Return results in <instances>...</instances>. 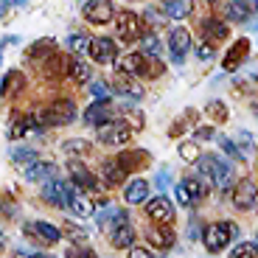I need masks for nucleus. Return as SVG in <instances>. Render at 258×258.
<instances>
[{"label":"nucleus","mask_w":258,"mask_h":258,"mask_svg":"<svg viewBox=\"0 0 258 258\" xmlns=\"http://www.w3.org/2000/svg\"><path fill=\"white\" fill-rule=\"evenodd\" d=\"M14 258H34V252H17Z\"/></svg>","instance_id":"6e6d98bb"},{"label":"nucleus","mask_w":258,"mask_h":258,"mask_svg":"<svg viewBox=\"0 0 258 258\" xmlns=\"http://www.w3.org/2000/svg\"><path fill=\"white\" fill-rule=\"evenodd\" d=\"M205 115H208V118H213L216 123H225L227 118H230V112H227V104H225V101H219V98H213V101H208Z\"/></svg>","instance_id":"7c9ffc66"},{"label":"nucleus","mask_w":258,"mask_h":258,"mask_svg":"<svg viewBox=\"0 0 258 258\" xmlns=\"http://www.w3.org/2000/svg\"><path fill=\"white\" fill-rule=\"evenodd\" d=\"M68 76H71L73 82H79V84L90 82V64L84 62V59H79V56H71L68 59Z\"/></svg>","instance_id":"bb28decb"},{"label":"nucleus","mask_w":258,"mask_h":258,"mask_svg":"<svg viewBox=\"0 0 258 258\" xmlns=\"http://www.w3.org/2000/svg\"><path fill=\"white\" fill-rule=\"evenodd\" d=\"M255 244H258V241H255Z\"/></svg>","instance_id":"13d9d810"},{"label":"nucleus","mask_w":258,"mask_h":258,"mask_svg":"<svg viewBox=\"0 0 258 258\" xmlns=\"http://www.w3.org/2000/svg\"><path fill=\"white\" fill-rule=\"evenodd\" d=\"M202 34H205V42H219V39L227 37V23L216 17H208L202 20Z\"/></svg>","instance_id":"4be33fe9"},{"label":"nucleus","mask_w":258,"mask_h":258,"mask_svg":"<svg viewBox=\"0 0 258 258\" xmlns=\"http://www.w3.org/2000/svg\"><path fill=\"white\" fill-rule=\"evenodd\" d=\"M236 236H239V225H233V222H213V225L205 227L202 241H205L208 252H222Z\"/></svg>","instance_id":"f03ea898"},{"label":"nucleus","mask_w":258,"mask_h":258,"mask_svg":"<svg viewBox=\"0 0 258 258\" xmlns=\"http://www.w3.org/2000/svg\"><path fill=\"white\" fill-rule=\"evenodd\" d=\"M129 258H155V255L149 250H143V247H132V250H129Z\"/></svg>","instance_id":"5fc2aeb1"},{"label":"nucleus","mask_w":258,"mask_h":258,"mask_svg":"<svg viewBox=\"0 0 258 258\" xmlns=\"http://www.w3.org/2000/svg\"><path fill=\"white\" fill-rule=\"evenodd\" d=\"M68 258H98V255L90 250V247H79V244H73L71 250H68Z\"/></svg>","instance_id":"8fccbe9b"},{"label":"nucleus","mask_w":258,"mask_h":258,"mask_svg":"<svg viewBox=\"0 0 258 258\" xmlns=\"http://www.w3.org/2000/svg\"><path fill=\"white\" fill-rule=\"evenodd\" d=\"M216 138V129L208 123V126H197L194 129V141H213Z\"/></svg>","instance_id":"09e8293b"},{"label":"nucleus","mask_w":258,"mask_h":258,"mask_svg":"<svg viewBox=\"0 0 258 258\" xmlns=\"http://www.w3.org/2000/svg\"><path fill=\"white\" fill-rule=\"evenodd\" d=\"M110 241H112V247H118V250H123V247H129V250H132V244H135V227L129 225V222L115 225L110 230Z\"/></svg>","instance_id":"6ab92c4d"},{"label":"nucleus","mask_w":258,"mask_h":258,"mask_svg":"<svg viewBox=\"0 0 258 258\" xmlns=\"http://www.w3.org/2000/svg\"><path fill=\"white\" fill-rule=\"evenodd\" d=\"M146 239L152 241L155 247H160V250H171V247H174V241H177V236H174V230H171V227L155 225V227H149V230H146Z\"/></svg>","instance_id":"a211bd4d"},{"label":"nucleus","mask_w":258,"mask_h":258,"mask_svg":"<svg viewBox=\"0 0 258 258\" xmlns=\"http://www.w3.org/2000/svg\"><path fill=\"white\" fill-rule=\"evenodd\" d=\"M34 258H53V255H45V252H34Z\"/></svg>","instance_id":"4d7b16f0"},{"label":"nucleus","mask_w":258,"mask_h":258,"mask_svg":"<svg viewBox=\"0 0 258 258\" xmlns=\"http://www.w3.org/2000/svg\"><path fill=\"white\" fill-rule=\"evenodd\" d=\"M26 236L34 241H39V244H56L59 239H62V230H59L56 225H51V222H31V225H26Z\"/></svg>","instance_id":"1a4fd4ad"},{"label":"nucleus","mask_w":258,"mask_h":258,"mask_svg":"<svg viewBox=\"0 0 258 258\" xmlns=\"http://www.w3.org/2000/svg\"><path fill=\"white\" fill-rule=\"evenodd\" d=\"M42 200L51 202L56 208H68V197H64V182L62 180H48L42 185Z\"/></svg>","instance_id":"aec40b11"},{"label":"nucleus","mask_w":258,"mask_h":258,"mask_svg":"<svg viewBox=\"0 0 258 258\" xmlns=\"http://www.w3.org/2000/svg\"><path fill=\"white\" fill-rule=\"evenodd\" d=\"M236 146H239L241 157H244V160H250V157H252V149H255V141H252L250 132H239V135H236Z\"/></svg>","instance_id":"e433bc0d"},{"label":"nucleus","mask_w":258,"mask_h":258,"mask_svg":"<svg viewBox=\"0 0 258 258\" xmlns=\"http://www.w3.org/2000/svg\"><path fill=\"white\" fill-rule=\"evenodd\" d=\"M123 197H126L129 205H141V202H149V182L146 180H132L123 185Z\"/></svg>","instance_id":"412c9836"},{"label":"nucleus","mask_w":258,"mask_h":258,"mask_svg":"<svg viewBox=\"0 0 258 258\" xmlns=\"http://www.w3.org/2000/svg\"><path fill=\"white\" fill-rule=\"evenodd\" d=\"M64 152H71V155H76V152H90V143H84L82 138H79V141H71V143H64Z\"/></svg>","instance_id":"3c124183"},{"label":"nucleus","mask_w":258,"mask_h":258,"mask_svg":"<svg viewBox=\"0 0 258 258\" xmlns=\"http://www.w3.org/2000/svg\"><path fill=\"white\" fill-rule=\"evenodd\" d=\"M225 9V14L233 20V23H244L247 17H252L258 9V3H247V0H233V3H219Z\"/></svg>","instance_id":"dca6fc26"},{"label":"nucleus","mask_w":258,"mask_h":258,"mask_svg":"<svg viewBox=\"0 0 258 258\" xmlns=\"http://www.w3.org/2000/svg\"><path fill=\"white\" fill-rule=\"evenodd\" d=\"M68 171H71V177H73V185L84 188V191H98L96 174H93V171L84 166L82 160H76V157H73V160L68 163Z\"/></svg>","instance_id":"ddd939ff"},{"label":"nucleus","mask_w":258,"mask_h":258,"mask_svg":"<svg viewBox=\"0 0 258 258\" xmlns=\"http://www.w3.org/2000/svg\"><path fill=\"white\" fill-rule=\"evenodd\" d=\"M197 56H200L202 62H211V59L216 56V51H213V45H211V42H202V45L197 48Z\"/></svg>","instance_id":"603ef678"},{"label":"nucleus","mask_w":258,"mask_h":258,"mask_svg":"<svg viewBox=\"0 0 258 258\" xmlns=\"http://www.w3.org/2000/svg\"><path fill=\"white\" fill-rule=\"evenodd\" d=\"M90 96L96 98L98 104H101V101H110V93H107V84H101V82H90Z\"/></svg>","instance_id":"a18cd8bd"},{"label":"nucleus","mask_w":258,"mask_h":258,"mask_svg":"<svg viewBox=\"0 0 258 258\" xmlns=\"http://www.w3.org/2000/svg\"><path fill=\"white\" fill-rule=\"evenodd\" d=\"M12 160L17 163V166H28V168H31L34 163H39V160H37V152H34V149H26V146H23V149H14V152H12Z\"/></svg>","instance_id":"c9c22d12"},{"label":"nucleus","mask_w":258,"mask_h":258,"mask_svg":"<svg viewBox=\"0 0 258 258\" xmlns=\"http://www.w3.org/2000/svg\"><path fill=\"white\" fill-rule=\"evenodd\" d=\"M64 236H68L73 244H79V247L87 244V230H84V227H79V225H64Z\"/></svg>","instance_id":"58836bf2"},{"label":"nucleus","mask_w":258,"mask_h":258,"mask_svg":"<svg viewBox=\"0 0 258 258\" xmlns=\"http://www.w3.org/2000/svg\"><path fill=\"white\" fill-rule=\"evenodd\" d=\"M230 258H258V244L252 241H241L230 250Z\"/></svg>","instance_id":"4c0bfd02"},{"label":"nucleus","mask_w":258,"mask_h":258,"mask_svg":"<svg viewBox=\"0 0 258 258\" xmlns=\"http://www.w3.org/2000/svg\"><path fill=\"white\" fill-rule=\"evenodd\" d=\"M51 174H53V166H51V163H42V160L34 163L31 168H26V177L31 182H48V177H51Z\"/></svg>","instance_id":"c756f323"},{"label":"nucleus","mask_w":258,"mask_h":258,"mask_svg":"<svg viewBox=\"0 0 258 258\" xmlns=\"http://www.w3.org/2000/svg\"><path fill=\"white\" fill-rule=\"evenodd\" d=\"M174 194H177V202H180L182 208H191V205H197V202L191 200V194H188L185 182H177V185H174Z\"/></svg>","instance_id":"37998d69"},{"label":"nucleus","mask_w":258,"mask_h":258,"mask_svg":"<svg viewBox=\"0 0 258 258\" xmlns=\"http://www.w3.org/2000/svg\"><path fill=\"white\" fill-rule=\"evenodd\" d=\"M247 51H250V39H236L230 48V53L225 56V62H222V68H225L227 73L239 71V64L247 59Z\"/></svg>","instance_id":"f3484780"},{"label":"nucleus","mask_w":258,"mask_h":258,"mask_svg":"<svg viewBox=\"0 0 258 258\" xmlns=\"http://www.w3.org/2000/svg\"><path fill=\"white\" fill-rule=\"evenodd\" d=\"M23 87H26V76L20 71H9L3 76V96H17Z\"/></svg>","instance_id":"cd10ccee"},{"label":"nucleus","mask_w":258,"mask_h":258,"mask_svg":"<svg viewBox=\"0 0 258 258\" xmlns=\"http://www.w3.org/2000/svg\"><path fill=\"white\" fill-rule=\"evenodd\" d=\"M118 163H121V168L123 171H135V168H143V166H149V152H123V155H118L115 157Z\"/></svg>","instance_id":"393cba45"},{"label":"nucleus","mask_w":258,"mask_h":258,"mask_svg":"<svg viewBox=\"0 0 258 258\" xmlns=\"http://www.w3.org/2000/svg\"><path fill=\"white\" fill-rule=\"evenodd\" d=\"M71 208H73V213H76V216H82V219H90L93 213H96V211H93V202L87 200L84 194H76V197H73Z\"/></svg>","instance_id":"2f4dec72"},{"label":"nucleus","mask_w":258,"mask_h":258,"mask_svg":"<svg viewBox=\"0 0 258 258\" xmlns=\"http://www.w3.org/2000/svg\"><path fill=\"white\" fill-rule=\"evenodd\" d=\"M90 53L93 59H96V64H110V62H118L115 59V42H112L110 37H93L90 39Z\"/></svg>","instance_id":"9b49d317"},{"label":"nucleus","mask_w":258,"mask_h":258,"mask_svg":"<svg viewBox=\"0 0 258 258\" xmlns=\"http://www.w3.org/2000/svg\"><path fill=\"white\" fill-rule=\"evenodd\" d=\"M84 121L90 123V126H104V123H112L115 121V107L112 101H101V104H90L87 110H84Z\"/></svg>","instance_id":"f8f14e48"},{"label":"nucleus","mask_w":258,"mask_h":258,"mask_svg":"<svg viewBox=\"0 0 258 258\" xmlns=\"http://www.w3.org/2000/svg\"><path fill=\"white\" fill-rule=\"evenodd\" d=\"M123 112H126V126H135V129H143V112L132 110V107H123Z\"/></svg>","instance_id":"c03bdc74"},{"label":"nucleus","mask_w":258,"mask_h":258,"mask_svg":"<svg viewBox=\"0 0 258 258\" xmlns=\"http://www.w3.org/2000/svg\"><path fill=\"white\" fill-rule=\"evenodd\" d=\"M177 152H180V157H182L185 163H200V160H202L197 141H182L180 146H177Z\"/></svg>","instance_id":"473e14b6"},{"label":"nucleus","mask_w":258,"mask_h":258,"mask_svg":"<svg viewBox=\"0 0 258 258\" xmlns=\"http://www.w3.org/2000/svg\"><path fill=\"white\" fill-rule=\"evenodd\" d=\"M194 118H197V110H191V107H188V110L180 115V121H177V126L171 129V135H180V129H182V126H191V123H194Z\"/></svg>","instance_id":"49530a36"},{"label":"nucleus","mask_w":258,"mask_h":258,"mask_svg":"<svg viewBox=\"0 0 258 258\" xmlns=\"http://www.w3.org/2000/svg\"><path fill=\"white\" fill-rule=\"evenodd\" d=\"M48 48L53 51V39H39V42H34V45L28 48V56H39V53H48Z\"/></svg>","instance_id":"de8ad7c7"},{"label":"nucleus","mask_w":258,"mask_h":258,"mask_svg":"<svg viewBox=\"0 0 258 258\" xmlns=\"http://www.w3.org/2000/svg\"><path fill=\"white\" fill-rule=\"evenodd\" d=\"M143 20H146V23H152V28H163V26H166V12H160V9H155V6H149L146 12H143Z\"/></svg>","instance_id":"a19ab883"},{"label":"nucleus","mask_w":258,"mask_h":258,"mask_svg":"<svg viewBox=\"0 0 258 258\" xmlns=\"http://www.w3.org/2000/svg\"><path fill=\"white\" fill-rule=\"evenodd\" d=\"M115 73L118 76H129V79H141V76H160L163 68H160V62L143 56L138 51V53H123L115 62Z\"/></svg>","instance_id":"f257e3e1"},{"label":"nucleus","mask_w":258,"mask_h":258,"mask_svg":"<svg viewBox=\"0 0 258 258\" xmlns=\"http://www.w3.org/2000/svg\"><path fill=\"white\" fill-rule=\"evenodd\" d=\"M168 182H171V171H168V168H163V171H157V177H155V185L160 188H168Z\"/></svg>","instance_id":"864d4df0"},{"label":"nucleus","mask_w":258,"mask_h":258,"mask_svg":"<svg viewBox=\"0 0 258 258\" xmlns=\"http://www.w3.org/2000/svg\"><path fill=\"white\" fill-rule=\"evenodd\" d=\"M185 182V188H188V194H191V200L194 202H202V197L208 194V185L200 180V177H188V180H182Z\"/></svg>","instance_id":"f704fd0d"},{"label":"nucleus","mask_w":258,"mask_h":258,"mask_svg":"<svg viewBox=\"0 0 258 258\" xmlns=\"http://www.w3.org/2000/svg\"><path fill=\"white\" fill-rule=\"evenodd\" d=\"M98 174H101V182L107 188H118L123 185V180H126V171L121 168V163L115 160V157H107V160H101V166H98Z\"/></svg>","instance_id":"4468645a"},{"label":"nucleus","mask_w":258,"mask_h":258,"mask_svg":"<svg viewBox=\"0 0 258 258\" xmlns=\"http://www.w3.org/2000/svg\"><path fill=\"white\" fill-rule=\"evenodd\" d=\"M68 45H71L73 56H79V53L90 51V37H84V34H73V37L68 39Z\"/></svg>","instance_id":"ea45409f"},{"label":"nucleus","mask_w":258,"mask_h":258,"mask_svg":"<svg viewBox=\"0 0 258 258\" xmlns=\"http://www.w3.org/2000/svg\"><path fill=\"white\" fill-rule=\"evenodd\" d=\"M168 51H171L174 62L185 59V53L191 51V34H188V28H171V34H168Z\"/></svg>","instance_id":"2eb2a0df"},{"label":"nucleus","mask_w":258,"mask_h":258,"mask_svg":"<svg viewBox=\"0 0 258 258\" xmlns=\"http://www.w3.org/2000/svg\"><path fill=\"white\" fill-rule=\"evenodd\" d=\"M146 216L152 222H155V225H171V222H174V205H171V202L166 200V197H152V200L146 202Z\"/></svg>","instance_id":"6e6552de"},{"label":"nucleus","mask_w":258,"mask_h":258,"mask_svg":"<svg viewBox=\"0 0 258 258\" xmlns=\"http://www.w3.org/2000/svg\"><path fill=\"white\" fill-rule=\"evenodd\" d=\"M129 135H132V129L126 126L123 121H112V123H104V126L96 129V138L101 143H112V146H118V143H126Z\"/></svg>","instance_id":"9d476101"},{"label":"nucleus","mask_w":258,"mask_h":258,"mask_svg":"<svg viewBox=\"0 0 258 258\" xmlns=\"http://www.w3.org/2000/svg\"><path fill=\"white\" fill-rule=\"evenodd\" d=\"M160 51H163V45H160V39H157L155 34H146V37L141 39V53L143 56L155 59V56H160Z\"/></svg>","instance_id":"72a5a7b5"},{"label":"nucleus","mask_w":258,"mask_h":258,"mask_svg":"<svg viewBox=\"0 0 258 258\" xmlns=\"http://www.w3.org/2000/svg\"><path fill=\"white\" fill-rule=\"evenodd\" d=\"M121 222H126V213H123V211H118V208H104V211L96 216L98 230H112V227H115V225H121Z\"/></svg>","instance_id":"5701e85b"},{"label":"nucleus","mask_w":258,"mask_h":258,"mask_svg":"<svg viewBox=\"0 0 258 258\" xmlns=\"http://www.w3.org/2000/svg\"><path fill=\"white\" fill-rule=\"evenodd\" d=\"M216 141H219V146L225 149V152H227V155H230L236 163L244 160V157H241V152H239V146H236V141H230V138H216Z\"/></svg>","instance_id":"79ce46f5"},{"label":"nucleus","mask_w":258,"mask_h":258,"mask_svg":"<svg viewBox=\"0 0 258 258\" xmlns=\"http://www.w3.org/2000/svg\"><path fill=\"white\" fill-rule=\"evenodd\" d=\"M73 118H76V104L71 101V98H56V101H51L42 110V118L39 121L45 123V126H64V123H71Z\"/></svg>","instance_id":"7ed1b4c3"},{"label":"nucleus","mask_w":258,"mask_h":258,"mask_svg":"<svg viewBox=\"0 0 258 258\" xmlns=\"http://www.w3.org/2000/svg\"><path fill=\"white\" fill-rule=\"evenodd\" d=\"M39 129H42V123H39V118H31V115H26V118H17V123L12 126V132H9V135H12L14 141H20V138L34 135V132H39Z\"/></svg>","instance_id":"a878e982"},{"label":"nucleus","mask_w":258,"mask_h":258,"mask_svg":"<svg viewBox=\"0 0 258 258\" xmlns=\"http://www.w3.org/2000/svg\"><path fill=\"white\" fill-rule=\"evenodd\" d=\"M115 90L121 93V96L132 98V101H141L143 98L141 82H135V79H129V76H115Z\"/></svg>","instance_id":"b1692460"},{"label":"nucleus","mask_w":258,"mask_h":258,"mask_svg":"<svg viewBox=\"0 0 258 258\" xmlns=\"http://www.w3.org/2000/svg\"><path fill=\"white\" fill-rule=\"evenodd\" d=\"M163 12H166V17L182 20V17L191 14V3H188V0H166V3H163Z\"/></svg>","instance_id":"c85d7f7f"},{"label":"nucleus","mask_w":258,"mask_h":258,"mask_svg":"<svg viewBox=\"0 0 258 258\" xmlns=\"http://www.w3.org/2000/svg\"><path fill=\"white\" fill-rule=\"evenodd\" d=\"M233 205L239 211H255L258 208V185L252 182V177L239 180V185L233 188Z\"/></svg>","instance_id":"39448f33"},{"label":"nucleus","mask_w":258,"mask_h":258,"mask_svg":"<svg viewBox=\"0 0 258 258\" xmlns=\"http://www.w3.org/2000/svg\"><path fill=\"white\" fill-rule=\"evenodd\" d=\"M200 163H205V166L211 168L213 182H216L222 191H230V185H233V168H230V163L222 160L219 155H205Z\"/></svg>","instance_id":"423d86ee"},{"label":"nucleus","mask_w":258,"mask_h":258,"mask_svg":"<svg viewBox=\"0 0 258 258\" xmlns=\"http://www.w3.org/2000/svg\"><path fill=\"white\" fill-rule=\"evenodd\" d=\"M84 17L90 20V23H96V26H107V23H112L115 20V6H112L110 0H87L82 6Z\"/></svg>","instance_id":"0eeeda50"},{"label":"nucleus","mask_w":258,"mask_h":258,"mask_svg":"<svg viewBox=\"0 0 258 258\" xmlns=\"http://www.w3.org/2000/svg\"><path fill=\"white\" fill-rule=\"evenodd\" d=\"M115 26H118V39L121 42H135V39H143L146 34H143V17L135 12H118L115 17Z\"/></svg>","instance_id":"20e7f679"}]
</instances>
